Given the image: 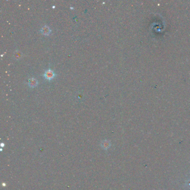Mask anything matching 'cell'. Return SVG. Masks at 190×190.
Returning a JSON list of instances; mask_svg holds the SVG:
<instances>
[{
  "instance_id": "cell-1",
  "label": "cell",
  "mask_w": 190,
  "mask_h": 190,
  "mask_svg": "<svg viewBox=\"0 0 190 190\" xmlns=\"http://www.w3.org/2000/svg\"><path fill=\"white\" fill-rule=\"evenodd\" d=\"M55 74L54 73V72L51 70H47L45 72V74L44 75V77H45V79H46L47 80H51L53 79V78L55 77Z\"/></svg>"
},
{
  "instance_id": "cell-2",
  "label": "cell",
  "mask_w": 190,
  "mask_h": 190,
  "mask_svg": "<svg viewBox=\"0 0 190 190\" xmlns=\"http://www.w3.org/2000/svg\"><path fill=\"white\" fill-rule=\"evenodd\" d=\"M40 31L43 35L47 36L50 34V33L51 32V30L49 26L45 25L41 28Z\"/></svg>"
},
{
  "instance_id": "cell-3",
  "label": "cell",
  "mask_w": 190,
  "mask_h": 190,
  "mask_svg": "<svg viewBox=\"0 0 190 190\" xmlns=\"http://www.w3.org/2000/svg\"><path fill=\"white\" fill-rule=\"evenodd\" d=\"M28 84L30 88H34V87L36 86L37 85L38 81L37 79H35V78H31V79H30L29 80Z\"/></svg>"
},
{
  "instance_id": "cell-4",
  "label": "cell",
  "mask_w": 190,
  "mask_h": 190,
  "mask_svg": "<svg viewBox=\"0 0 190 190\" xmlns=\"http://www.w3.org/2000/svg\"><path fill=\"white\" fill-rule=\"evenodd\" d=\"M22 53L19 50L15 51V52L14 54V58L16 60H19L22 58Z\"/></svg>"
},
{
  "instance_id": "cell-5",
  "label": "cell",
  "mask_w": 190,
  "mask_h": 190,
  "mask_svg": "<svg viewBox=\"0 0 190 190\" xmlns=\"http://www.w3.org/2000/svg\"><path fill=\"white\" fill-rule=\"evenodd\" d=\"M110 146V142L108 141H104L103 142V145H102V147L104 149H107L109 148V147Z\"/></svg>"
},
{
  "instance_id": "cell-6",
  "label": "cell",
  "mask_w": 190,
  "mask_h": 190,
  "mask_svg": "<svg viewBox=\"0 0 190 190\" xmlns=\"http://www.w3.org/2000/svg\"><path fill=\"white\" fill-rule=\"evenodd\" d=\"M189 181H190V180H189Z\"/></svg>"
}]
</instances>
